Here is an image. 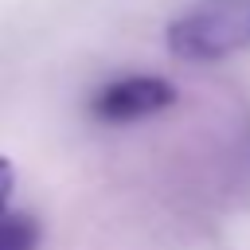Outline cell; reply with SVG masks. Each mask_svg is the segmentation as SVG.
<instances>
[{
    "label": "cell",
    "instance_id": "6da1fadb",
    "mask_svg": "<svg viewBox=\"0 0 250 250\" xmlns=\"http://www.w3.org/2000/svg\"><path fill=\"white\" fill-rule=\"evenodd\" d=\"M250 47V0H199L168 23V51L184 62H219Z\"/></svg>",
    "mask_w": 250,
    "mask_h": 250
},
{
    "label": "cell",
    "instance_id": "7a4b0ae2",
    "mask_svg": "<svg viewBox=\"0 0 250 250\" xmlns=\"http://www.w3.org/2000/svg\"><path fill=\"white\" fill-rule=\"evenodd\" d=\"M176 105V86L160 74H117L90 94V117L102 125H133Z\"/></svg>",
    "mask_w": 250,
    "mask_h": 250
},
{
    "label": "cell",
    "instance_id": "3957f363",
    "mask_svg": "<svg viewBox=\"0 0 250 250\" xmlns=\"http://www.w3.org/2000/svg\"><path fill=\"white\" fill-rule=\"evenodd\" d=\"M8 195H12V172L0 160V250H39V223L27 211H12Z\"/></svg>",
    "mask_w": 250,
    "mask_h": 250
}]
</instances>
